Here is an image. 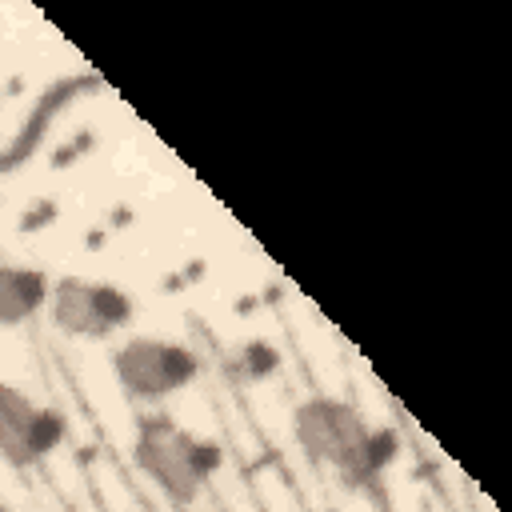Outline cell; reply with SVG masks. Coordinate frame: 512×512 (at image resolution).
Here are the masks:
<instances>
[{
    "mask_svg": "<svg viewBox=\"0 0 512 512\" xmlns=\"http://www.w3.org/2000/svg\"><path fill=\"white\" fill-rule=\"evenodd\" d=\"M292 436L300 444V452L332 472L344 488H372L380 484L396 456H400V440L392 428L368 424L360 408H352L340 396H304L292 408Z\"/></svg>",
    "mask_w": 512,
    "mask_h": 512,
    "instance_id": "6da1fadb",
    "label": "cell"
},
{
    "mask_svg": "<svg viewBox=\"0 0 512 512\" xmlns=\"http://www.w3.org/2000/svg\"><path fill=\"white\" fill-rule=\"evenodd\" d=\"M132 464L136 472L160 488V496L180 508V512H196L204 492L220 480L228 452L220 440L196 436L192 428L176 424L172 416L148 412L136 420V436H132Z\"/></svg>",
    "mask_w": 512,
    "mask_h": 512,
    "instance_id": "7a4b0ae2",
    "label": "cell"
},
{
    "mask_svg": "<svg viewBox=\"0 0 512 512\" xmlns=\"http://www.w3.org/2000/svg\"><path fill=\"white\" fill-rule=\"evenodd\" d=\"M112 372L120 388L144 404H160L196 384L200 360L188 344L168 336H128L112 352Z\"/></svg>",
    "mask_w": 512,
    "mask_h": 512,
    "instance_id": "3957f363",
    "label": "cell"
},
{
    "mask_svg": "<svg viewBox=\"0 0 512 512\" xmlns=\"http://www.w3.org/2000/svg\"><path fill=\"white\" fill-rule=\"evenodd\" d=\"M52 324L72 340H104L132 320V296L120 284L92 276H60L48 296Z\"/></svg>",
    "mask_w": 512,
    "mask_h": 512,
    "instance_id": "277c9868",
    "label": "cell"
},
{
    "mask_svg": "<svg viewBox=\"0 0 512 512\" xmlns=\"http://www.w3.org/2000/svg\"><path fill=\"white\" fill-rule=\"evenodd\" d=\"M64 416L44 408L24 388L0 380V460L16 472L48 464L64 448Z\"/></svg>",
    "mask_w": 512,
    "mask_h": 512,
    "instance_id": "5b68a950",
    "label": "cell"
},
{
    "mask_svg": "<svg viewBox=\"0 0 512 512\" xmlns=\"http://www.w3.org/2000/svg\"><path fill=\"white\" fill-rule=\"evenodd\" d=\"M52 296V280L28 264H0V328L28 324Z\"/></svg>",
    "mask_w": 512,
    "mask_h": 512,
    "instance_id": "8992f818",
    "label": "cell"
},
{
    "mask_svg": "<svg viewBox=\"0 0 512 512\" xmlns=\"http://www.w3.org/2000/svg\"><path fill=\"white\" fill-rule=\"evenodd\" d=\"M228 364H232V376H236L240 384H256V380H264V376H272V372L280 368V356H276L272 344L248 340V344H240V348L232 352Z\"/></svg>",
    "mask_w": 512,
    "mask_h": 512,
    "instance_id": "52a82bcc",
    "label": "cell"
},
{
    "mask_svg": "<svg viewBox=\"0 0 512 512\" xmlns=\"http://www.w3.org/2000/svg\"><path fill=\"white\" fill-rule=\"evenodd\" d=\"M48 512H64V508H60V504H56V500H48Z\"/></svg>",
    "mask_w": 512,
    "mask_h": 512,
    "instance_id": "ba28073f",
    "label": "cell"
}]
</instances>
